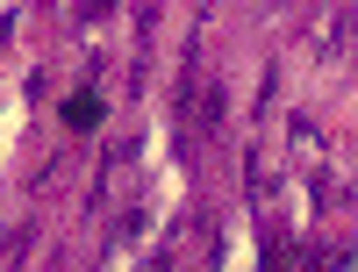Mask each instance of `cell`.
I'll use <instances>...</instances> for the list:
<instances>
[{"label": "cell", "mask_w": 358, "mask_h": 272, "mask_svg": "<svg viewBox=\"0 0 358 272\" xmlns=\"http://www.w3.org/2000/svg\"><path fill=\"white\" fill-rule=\"evenodd\" d=\"M65 129H101V94H72L65 101Z\"/></svg>", "instance_id": "6da1fadb"}]
</instances>
